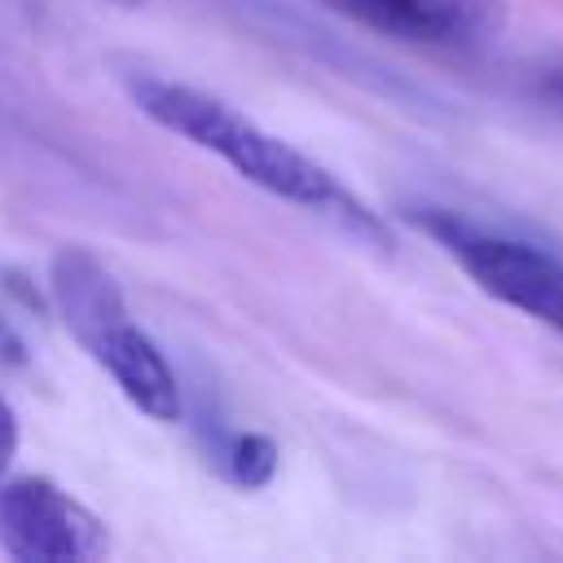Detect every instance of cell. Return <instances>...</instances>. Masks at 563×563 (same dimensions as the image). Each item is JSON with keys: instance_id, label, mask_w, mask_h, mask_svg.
Masks as SVG:
<instances>
[{"instance_id": "1", "label": "cell", "mask_w": 563, "mask_h": 563, "mask_svg": "<svg viewBox=\"0 0 563 563\" xmlns=\"http://www.w3.org/2000/svg\"><path fill=\"white\" fill-rule=\"evenodd\" d=\"M123 79L145 119H154L158 128L176 132L180 141L224 158L255 189H264L282 202H295L303 211L330 216L339 229H347L352 238H361L369 246H391V233L369 202H361L330 167H321L290 141L260 128L238 106H229L194 84L163 79V75H123Z\"/></svg>"}, {"instance_id": "2", "label": "cell", "mask_w": 563, "mask_h": 563, "mask_svg": "<svg viewBox=\"0 0 563 563\" xmlns=\"http://www.w3.org/2000/svg\"><path fill=\"white\" fill-rule=\"evenodd\" d=\"M48 295L66 330L145 418L176 422L185 413L176 369L167 365L158 343L128 317L123 290L88 246H57L48 264Z\"/></svg>"}, {"instance_id": "3", "label": "cell", "mask_w": 563, "mask_h": 563, "mask_svg": "<svg viewBox=\"0 0 563 563\" xmlns=\"http://www.w3.org/2000/svg\"><path fill=\"white\" fill-rule=\"evenodd\" d=\"M413 224L431 242H440L484 295H493L506 308H519L523 317L541 321L563 339V260L444 207H418Z\"/></svg>"}, {"instance_id": "4", "label": "cell", "mask_w": 563, "mask_h": 563, "mask_svg": "<svg viewBox=\"0 0 563 563\" xmlns=\"http://www.w3.org/2000/svg\"><path fill=\"white\" fill-rule=\"evenodd\" d=\"M0 550L18 563H88L110 550L106 523L44 475L0 484Z\"/></svg>"}, {"instance_id": "5", "label": "cell", "mask_w": 563, "mask_h": 563, "mask_svg": "<svg viewBox=\"0 0 563 563\" xmlns=\"http://www.w3.org/2000/svg\"><path fill=\"white\" fill-rule=\"evenodd\" d=\"M321 9L409 44L466 48L484 44L501 26L497 0H317Z\"/></svg>"}, {"instance_id": "6", "label": "cell", "mask_w": 563, "mask_h": 563, "mask_svg": "<svg viewBox=\"0 0 563 563\" xmlns=\"http://www.w3.org/2000/svg\"><path fill=\"white\" fill-rule=\"evenodd\" d=\"M211 457L220 462V471L238 484V488H264L273 475H277V444L264 435V431H229Z\"/></svg>"}, {"instance_id": "7", "label": "cell", "mask_w": 563, "mask_h": 563, "mask_svg": "<svg viewBox=\"0 0 563 563\" xmlns=\"http://www.w3.org/2000/svg\"><path fill=\"white\" fill-rule=\"evenodd\" d=\"M13 453H18V413H13V405L0 396V471L13 462Z\"/></svg>"}, {"instance_id": "8", "label": "cell", "mask_w": 563, "mask_h": 563, "mask_svg": "<svg viewBox=\"0 0 563 563\" xmlns=\"http://www.w3.org/2000/svg\"><path fill=\"white\" fill-rule=\"evenodd\" d=\"M537 92H541L545 101L563 106V57H559V62H550V66L537 75Z\"/></svg>"}, {"instance_id": "9", "label": "cell", "mask_w": 563, "mask_h": 563, "mask_svg": "<svg viewBox=\"0 0 563 563\" xmlns=\"http://www.w3.org/2000/svg\"><path fill=\"white\" fill-rule=\"evenodd\" d=\"M0 361L4 365H26V347H22V339H18V330L0 317Z\"/></svg>"}, {"instance_id": "10", "label": "cell", "mask_w": 563, "mask_h": 563, "mask_svg": "<svg viewBox=\"0 0 563 563\" xmlns=\"http://www.w3.org/2000/svg\"><path fill=\"white\" fill-rule=\"evenodd\" d=\"M106 4H119V9H136V4H145V0H106Z\"/></svg>"}]
</instances>
